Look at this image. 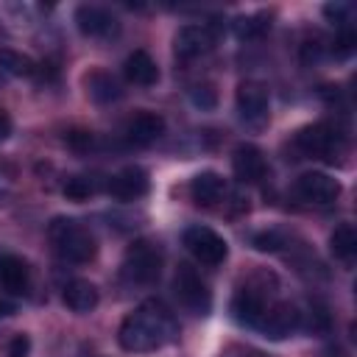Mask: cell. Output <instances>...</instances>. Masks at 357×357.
<instances>
[{
  "mask_svg": "<svg viewBox=\"0 0 357 357\" xmlns=\"http://www.w3.org/2000/svg\"><path fill=\"white\" fill-rule=\"evenodd\" d=\"M176 340H178V321L170 312V307L159 298H148L139 307H134L117 329V343L131 354L156 351Z\"/></svg>",
  "mask_w": 357,
  "mask_h": 357,
  "instance_id": "cell-1",
  "label": "cell"
},
{
  "mask_svg": "<svg viewBox=\"0 0 357 357\" xmlns=\"http://www.w3.org/2000/svg\"><path fill=\"white\" fill-rule=\"evenodd\" d=\"M279 301L276 296V279L268 273H257L251 279H245V284H240L231 296V318L240 326L257 329L262 326V321L268 318V312L273 310V304Z\"/></svg>",
  "mask_w": 357,
  "mask_h": 357,
  "instance_id": "cell-2",
  "label": "cell"
},
{
  "mask_svg": "<svg viewBox=\"0 0 357 357\" xmlns=\"http://www.w3.org/2000/svg\"><path fill=\"white\" fill-rule=\"evenodd\" d=\"M47 240H50V248L56 251V257L70 265H86L98 254L95 234L78 218H67V215L53 218L47 223Z\"/></svg>",
  "mask_w": 357,
  "mask_h": 357,
  "instance_id": "cell-3",
  "label": "cell"
},
{
  "mask_svg": "<svg viewBox=\"0 0 357 357\" xmlns=\"http://www.w3.org/2000/svg\"><path fill=\"white\" fill-rule=\"evenodd\" d=\"M293 148L307 159H321V162L335 165L346 153V137L329 123H312L296 131Z\"/></svg>",
  "mask_w": 357,
  "mask_h": 357,
  "instance_id": "cell-4",
  "label": "cell"
},
{
  "mask_svg": "<svg viewBox=\"0 0 357 357\" xmlns=\"http://www.w3.org/2000/svg\"><path fill=\"white\" fill-rule=\"evenodd\" d=\"M162 265H165V254H162L159 243H153L148 237L134 240L123 254V276L131 284H153V282H159Z\"/></svg>",
  "mask_w": 357,
  "mask_h": 357,
  "instance_id": "cell-5",
  "label": "cell"
},
{
  "mask_svg": "<svg viewBox=\"0 0 357 357\" xmlns=\"http://www.w3.org/2000/svg\"><path fill=\"white\" fill-rule=\"evenodd\" d=\"M173 293L178 298V304L192 312V315H209L212 310V290L206 284V279L187 262H181L176 268V276H173Z\"/></svg>",
  "mask_w": 357,
  "mask_h": 357,
  "instance_id": "cell-6",
  "label": "cell"
},
{
  "mask_svg": "<svg viewBox=\"0 0 357 357\" xmlns=\"http://www.w3.org/2000/svg\"><path fill=\"white\" fill-rule=\"evenodd\" d=\"M181 243H184V248L192 254V259L201 262V265H206V268H218V265H223L226 257H229V243H226L215 229L201 226V223L187 226L184 234H181Z\"/></svg>",
  "mask_w": 357,
  "mask_h": 357,
  "instance_id": "cell-7",
  "label": "cell"
},
{
  "mask_svg": "<svg viewBox=\"0 0 357 357\" xmlns=\"http://www.w3.org/2000/svg\"><path fill=\"white\" fill-rule=\"evenodd\" d=\"M215 45H218V25H212V22L181 25L176 39H173V50L181 61H195V59L212 53Z\"/></svg>",
  "mask_w": 357,
  "mask_h": 357,
  "instance_id": "cell-8",
  "label": "cell"
},
{
  "mask_svg": "<svg viewBox=\"0 0 357 357\" xmlns=\"http://www.w3.org/2000/svg\"><path fill=\"white\" fill-rule=\"evenodd\" d=\"M343 187L335 176L324 173V170H307L293 181V195L304 204H315V206H329L340 198Z\"/></svg>",
  "mask_w": 357,
  "mask_h": 357,
  "instance_id": "cell-9",
  "label": "cell"
},
{
  "mask_svg": "<svg viewBox=\"0 0 357 357\" xmlns=\"http://www.w3.org/2000/svg\"><path fill=\"white\" fill-rule=\"evenodd\" d=\"M234 103H237V114L245 126L251 128H262L268 123V114H271V95H268V86L262 81H243L237 86V95H234Z\"/></svg>",
  "mask_w": 357,
  "mask_h": 357,
  "instance_id": "cell-10",
  "label": "cell"
},
{
  "mask_svg": "<svg viewBox=\"0 0 357 357\" xmlns=\"http://www.w3.org/2000/svg\"><path fill=\"white\" fill-rule=\"evenodd\" d=\"M75 25L84 36L89 39H114L120 33V20L106 8V6H98V3H84L75 8Z\"/></svg>",
  "mask_w": 357,
  "mask_h": 357,
  "instance_id": "cell-11",
  "label": "cell"
},
{
  "mask_svg": "<svg viewBox=\"0 0 357 357\" xmlns=\"http://www.w3.org/2000/svg\"><path fill=\"white\" fill-rule=\"evenodd\" d=\"M151 187L148 170L139 165H128L123 170H117L114 176H109L106 181V192L117 201H139Z\"/></svg>",
  "mask_w": 357,
  "mask_h": 357,
  "instance_id": "cell-12",
  "label": "cell"
},
{
  "mask_svg": "<svg viewBox=\"0 0 357 357\" xmlns=\"http://www.w3.org/2000/svg\"><path fill=\"white\" fill-rule=\"evenodd\" d=\"M231 170H234L237 181H243V184H259L268 176V159H265V153L257 145L240 142L231 151Z\"/></svg>",
  "mask_w": 357,
  "mask_h": 357,
  "instance_id": "cell-13",
  "label": "cell"
},
{
  "mask_svg": "<svg viewBox=\"0 0 357 357\" xmlns=\"http://www.w3.org/2000/svg\"><path fill=\"white\" fill-rule=\"evenodd\" d=\"M165 134V117L148 109L134 112L126 123H123V137L128 145H151Z\"/></svg>",
  "mask_w": 357,
  "mask_h": 357,
  "instance_id": "cell-14",
  "label": "cell"
},
{
  "mask_svg": "<svg viewBox=\"0 0 357 357\" xmlns=\"http://www.w3.org/2000/svg\"><path fill=\"white\" fill-rule=\"evenodd\" d=\"M0 287L14 296L31 290V265L14 251H0Z\"/></svg>",
  "mask_w": 357,
  "mask_h": 357,
  "instance_id": "cell-15",
  "label": "cell"
},
{
  "mask_svg": "<svg viewBox=\"0 0 357 357\" xmlns=\"http://www.w3.org/2000/svg\"><path fill=\"white\" fill-rule=\"evenodd\" d=\"M226 195V178L215 170H201L190 178V198L198 206H215Z\"/></svg>",
  "mask_w": 357,
  "mask_h": 357,
  "instance_id": "cell-16",
  "label": "cell"
},
{
  "mask_svg": "<svg viewBox=\"0 0 357 357\" xmlns=\"http://www.w3.org/2000/svg\"><path fill=\"white\" fill-rule=\"evenodd\" d=\"M61 301L67 304V310H73L78 315H86V312H92L98 307L100 293L89 279H70L64 284V290H61Z\"/></svg>",
  "mask_w": 357,
  "mask_h": 357,
  "instance_id": "cell-17",
  "label": "cell"
},
{
  "mask_svg": "<svg viewBox=\"0 0 357 357\" xmlns=\"http://www.w3.org/2000/svg\"><path fill=\"white\" fill-rule=\"evenodd\" d=\"M123 73L134 86H153L159 81V67H156V61L148 50L128 53V59L123 64Z\"/></svg>",
  "mask_w": 357,
  "mask_h": 357,
  "instance_id": "cell-18",
  "label": "cell"
},
{
  "mask_svg": "<svg viewBox=\"0 0 357 357\" xmlns=\"http://www.w3.org/2000/svg\"><path fill=\"white\" fill-rule=\"evenodd\" d=\"M86 92L98 103H112V100H120L123 98V89H120L117 78L112 73H106V70H92L86 75Z\"/></svg>",
  "mask_w": 357,
  "mask_h": 357,
  "instance_id": "cell-19",
  "label": "cell"
},
{
  "mask_svg": "<svg viewBox=\"0 0 357 357\" xmlns=\"http://www.w3.org/2000/svg\"><path fill=\"white\" fill-rule=\"evenodd\" d=\"M329 248L335 254V259H340L343 265H351L357 257V231L351 223H340L335 226V231L329 234Z\"/></svg>",
  "mask_w": 357,
  "mask_h": 357,
  "instance_id": "cell-20",
  "label": "cell"
},
{
  "mask_svg": "<svg viewBox=\"0 0 357 357\" xmlns=\"http://www.w3.org/2000/svg\"><path fill=\"white\" fill-rule=\"evenodd\" d=\"M61 190L70 201H86L100 190V178L98 176H70Z\"/></svg>",
  "mask_w": 357,
  "mask_h": 357,
  "instance_id": "cell-21",
  "label": "cell"
},
{
  "mask_svg": "<svg viewBox=\"0 0 357 357\" xmlns=\"http://www.w3.org/2000/svg\"><path fill=\"white\" fill-rule=\"evenodd\" d=\"M0 67L6 70V73H11V75H33L36 73V64H33V59L31 56H25V53H17V50H0Z\"/></svg>",
  "mask_w": 357,
  "mask_h": 357,
  "instance_id": "cell-22",
  "label": "cell"
},
{
  "mask_svg": "<svg viewBox=\"0 0 357 357\" xmlns=\"http://www.w3.org/2000/svg\"><path fill=\"white\" fill-rule=\"evenodd\" d=\"M268 28H271V17H268V14H251V17H240V20L234 22V33H237L240 39H257V36H262Z\"/></svg>",
  "mask_w": 357,
  "mask_h": 357,
  "instance_id": "cell-23",
  "label": "cell"
},
{
  "mask_svg": "<svg viewBox=\"0 0 357 357\" xmlns=\"http://www.w3.org/2000/svg\"><path fill=\"white\" fill-rule=\"evenodd\" d=\"M324 14L337 25V28H351V17H354V6L351 3H326Z\"/></svg>",
  "mask_w": 357,
  "mask_h": 357,
  "instance_id": "cell-24",
  "label": "cell"
},
{
  "mask_svg": "<svg viewBox=\"0 0 357 357\" xmlns=\"http://www.w3.org/2000/svg\"><path fill=\"white\" fill-rule=\"evenodd\" d=\"M190 100H192L198 109H215L218 92H215L212 84H195V86L190 89Z\"/></svg>",
  "mask_w": 357,
  "mask_h": 357,
  "instance_id": "cell-25",
  "label": "cell"
},
{
  "mask_svg": "<svg viewBox=\"0 0 357 357\" xmlns=\"http://www.w3.org/2000/svg\"><path fill=\"white\" fill-rule=\"evenodd\" d=\"M64 142H67V148L75 151V153H89V151L95 148V134H92V131H70V134L64 137Z\"/></svg>",
  "mask_w": 357,
  "mask_h": 357,
  "instance_id": "cell-26",
  "label": "cell"
},
{
  "mask_svg": "<svg viewBox=\"0 0 357 357\" xmlns=\"http://www.w3.org/2000/svg\"><path fill=\"white\" fill-rule=\"evenodd\" d=\"M254 245H257L259 251H279V248L284 245V234L276 231V229L259 231V234H254Z\"/></svg>",
  "mask_w": 357,
  "mask_h": 357,
  "instance_id": "cell-27",
  "label": "cell"
},
{
  "mask_svg": "<svg viewBox=\"0 0 357 357\" xmlns=\"http://www.w3.org/2000/svg\"><path fill=\"white\" fill-rule=\"evenodd\" d=\"M28 351H31V337L22 332L11 335V340L6 343V357H28Z\"/></svg>",
  "mask_w": 357,
  "mask_h": 357,
  "instance_id": "cell-28",
  "label": "cell"
},
{
  "mask_svg": "<svg viewBox=\"0 0 357 357\" xmlns=\"http://www.w3.org/2000/svg\"><path fill=\"white\" fill-rule=\"evenodd\" d=\"M218 357H268V354H262L259 349H254V346H243V343H231V346H226Z\"/></svg>",
  "mask_w": 357,
  "mask_h": 357,
  "instance_id": "cell-29",
  "label": "cell"
},
{
  "mask_svg": "<svg viewBox=\"0 0 357 357\" xmlns=\"http://www.w3.org/2000/svg\"><path fill=\"white\" fill-rule=\"evenodd\" d=\"M11 128H14V123H11L8 112L0 109V139H8V137H11Z\"/></svg>",
  "mask_w": 357,
  "mask_h": 357,
  "instance_id": "cell-30",
  "label": "cell"
},
{
  "mask_svg": "<svg viewBox=\"0 0 357 357\" xmlns=\"http://www.w3.org/2000/svg\"><path fill=\"white\" fill-rule=\"evenodd\" d=\"M11 312H14V307L6 304V301H0V318H6V315H11Z\"/></svg>",
  "mask_w": 357,
  "mask_h": 357,
  "instance_id": "cell-31",
  "label": "cell"
}]
</instances>
